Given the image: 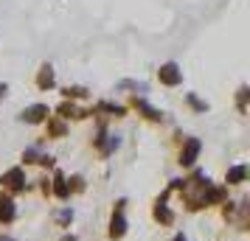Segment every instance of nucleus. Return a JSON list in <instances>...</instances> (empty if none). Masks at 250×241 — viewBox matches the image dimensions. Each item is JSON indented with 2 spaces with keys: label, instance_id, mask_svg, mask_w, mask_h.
Returning <instances> with one entry per match:
<instances>
[{
  "label": "nucleus",
  "instance_id": "obj_1",
  "mask_svg": "<svg viewBox=\"0 0 250 241\" xmlns=\"http://www.w3.org/2000/svg\"><path fill=\"white\" fill-rule=\"evenodd\" d=\"M160 81H163V84H169V87H174V84H180V81H183L180 68H177L174 62H166V65L160 68Z\"/></svg>",
  "mask_w": 250,
  "mask_h": 241
},
{
  "label": "nucleus",
  "instance_id": "obj_2",
  "mask_svg": "<svg viewBox=\"0 0 250 241\" xmlns=\"http://www.w3.org/2000/svg\"><path fill=\"white\" fill-rule=\"evenodd\" d=\"M197 154H200V140L188 138L186 140V149H183V154H180V163L183 166H191V163L197 160Z\"/></svg>",
  "mask_w": 250,
  "mask_h": 241
},
{
  "label": "nucleus",
  "instance_id": "obj_3",
  "mask_svg": "<svg viewBox=\"0 0 250 241\" xmlns=\"http://www.w3.org/2000/svg\"><path fill=\"white\" fill-rule=\"evenodd\" d=\"M45 115H48V107H45V104H34V107H28V110L20 115V118H23V121H28V124H40Z\"/></svg>",
  "mask_w": 250,
  "mask_h": 241
},
{
  "label": "nucleus",
  "instance_id": "obj_4",
  "mask_svg": "<svg viewBox=\"0 0 250 241\" xmlns=\"http://www.w3.org/2000/svg\"><path fill=\"white\" fill-rule=\"evenodd\" d=\"M0 183H6L9 188L20 191V188H23V171H20V168H12L9 174H3V177H0Z\"/></svg>",
  "mask_w": 250,
  "mask_h": 241
},
{
  "label": "nucleus",
  "instance_id": "obj_5",
  "mask_svg": "<svg viewBox=\"0 0 250 241\" xmlns=\"http://www.w3.org/2000/svg\"><path fill=\"white\" fill-rule=\"evenodd\" d=\"M113 239L124 236V202H118V216H113V230H110Z\"/></svg>",
  "mask_w": 250,
  "mask_h": 241
},
{
  "label": "nucleus",
  "instance_id": "obj_6",
  "mask_svg": "<svg viewBox=\"0 0 250 241\" xmlns=\"http://www.w3.org/2000/svg\"><path fill=\"white\" fill-rule=\"evenodd\" d=\"M14 219V202L9 196H0V222H12Z\"/></svg>",
  "mask_w": 250,
  "mask_h": 241
},
{
  "label": "nucleus",
  "instance_id": "obj_7",
  "mask_svg": "<svg viewBox=\"0 0 250 241\" xmlns=\"http://www.w3.org/2000/svg\"><path fill=\"white\" fill-rule=\"evenodd\" d=\"M37 84L45 90V87H51L54 84V70H51V65H45V68L40 70V79H37Z\"/></svg>",
  "mask_w": 250,
  "mask_h": 241
},
{
  "label": "nucleus",
  "instance_id": "obj_8",
  "mask_svg": "<svg viewBox=\"0 0 250 241\" xmlns=\"http://www.w3.org/2000/svg\"><path fill=\"white\" fill-rule=\"evenodd\" d=\"M138 104V110H144L146 112V118H152V121H163V112H158V110H152L146 101H135Z\"/></svg>",
  "mask_w": 250,
  "mask_h": 241
},
{
  "label": "nucleus",
  "instance_id": "obj_9",
  "mask_svg": "<svg viewBox=\"0 0 250 241\" xmlns=\"http://www.w3.org/2000/svg\"><path fill=\"white\" fill-rule=\"evenodd\" d=\"M245 174H248V168H245V166H236L233 171L228 174V183H242V180H245Z\"/></svg>",
  "mask_w": 250,
  "mask_h": 241
},
{
  "label": "nucleus",
  "instance_id": "obj_10",
  "mask_svg": "<svg viewBox=\"0 0 250 241\" xmlns=\"http://www.w3.org/2000/svg\"><path fill=\"white\" fill-rule=\"evenodd\" d=\"M65 95L68 98H82V95H87V90L84 87H65Z\"/></svg>",
  "mask_w": 250,
  "mask_h": 241
},
{
  "label": "nucleus",
  "instance_id": "obj_11",
  "mask_svg": "<svg viewBox=\"0 0 250 241\" xmlns=\"http://www.w3.org/2000/svg\"><path fill=\"white\" fill-rule=\"evenodd\" d=\"M59 112L65 115V118H79V110H76V107H70V104H62V107H59Z\"/></svg>",
  "mask_w": 250,
  "mask_h": 241
},
{
  "label": "nucleus",
  "instance_id": "obj_12",
  "mask_svg": "<svg viewBox=\"0 0 250 241\" xmlns=\"http://www.w3.org/2000/svg\"><path fill=\"white\" fill-rule=\"evenodd\" d=\"M57 194L59 196H68V185L62 183V177H57Z\"/></svg>",
  "mask_w": 250,
  "mask_h": 241
},
{
  "label": "nucleus",
  "instance_id": "obj_13",
  "mask_svg": "<svg viewBox=\"0 0 250 241\" xmlns=\"http://www.w3.org/2000/svg\"><path fill=\"white\" fill-rule=\"evenodd\" d=\"M3 93H6V84H0V98H3Z\"/></svg>",
  "mask_w": 250,
  "mask_h": 241
},
{
  "label": "nucleus",
  "instance_id": "obj_14",
  "mask_svg": "<svg viewBox=\"0 0 250 241\" xmlns=\"http://www.w3.org/2000/svg\"><path fill=\"white\" fill-rule=\"evenodd\" d=\"M177 241H186V239H177Z\"/></svg>",
  "mask_w": 250,
  "mask_h": 241
}]
</instances>
